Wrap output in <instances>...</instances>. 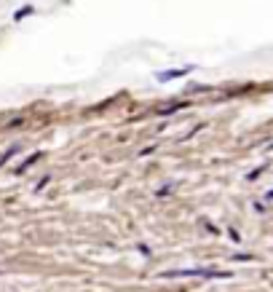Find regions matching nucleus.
I'll use <instances>...</instances> for the list:
<instances>
[{
    "label": "nucleus",
    "instance_id": "f03ea898",
    "mask_svg": "<svg viewBox=\"0 0 273 292\" xmlns=\"http://www.w3.org/2000/svg\"><path fill=\"white\" fill-rule=\"evenodd\" d=\"M30 14H35V8H32V6H27L25 11H16V19H25V16H30Z\"/></svg>",
    "mask_w": 273,
    "mask_h": 292
},
{
    "label": "nucleus",
    "instance_id": "f257e3e1",
    "mask_svg": "<svg viewBox=\"0 0 273 292\" xmlns=\"http://www.w3.org/2000/svg\"><path fill=\"white\" fill-rule=\"evenodd\" d=\"M187 73V70H166V73H158L156 78L161 80V84H163V80H174V78H182Z\"/></svg>",
    "mask_w": 273,
    "mask_h": 292
},
{
    "label": "nucleus",
    "instance_id": "7ed1b4c3",
    "mask_svg": "<svg viewBox=\"0 0 273 292\" xmlns=\"http://www.w3.org/2000/svg\"><path fill=\"white\" fill-rule=\"evenodd\" d=\"M268 198H273V191H270V193H268Z\"/></svg>",
    "mask_w": 273,
    "mask_h": 292
}]
</instances>
